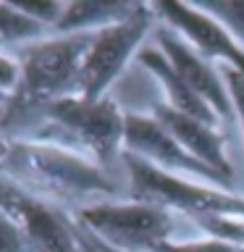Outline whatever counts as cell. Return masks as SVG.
I'll use <instances>...</instances> for the list:
<instances>
[{
  "instance_id": "cell-3",
  "label": "cell",
  "mask_w": 244,
  "mask_h": 252,
  "mask_svg": "<svg viewBox=\"0 0 244 252\" xmlns=\"http://www.w3.org/2000/svg\"><path fill=\"white\" fill-rule=\"evenodd\" d=\"M123 131L126 113L113 97L90 100L82 94H66L42 105L13 137L74 150L108 168L116 155H123Z\"/></svg>"
},
{
  "instance_id": "cell-7",
  "label": "cell",
  "mask_w": 244,
  "mask_h": 252,
  "mask_svg": "<svg viewBox=\"0 0 244 252\" xmlns=\"http://www.w3.org/2000/svg\"><path fill=\"white\" fill-rule=\"evenodd\" d=\"M123 153L139 158V160L155 165L165 173H173V176L234 189V181H228L223 173L213 171L210 165L197 160L152 113H126Z\"/></svg>"
},
{
  "instance_id": "cell-14",
  "label": "cell",
  "mask_w": 244,
  "mask_h": 252,
  "mask_svg": "<svg viewBox=\"0 0 244 252\" xmlns=\"http://www.w3.org/2000/svg\"><path fill=\"white\" fill-rule=\"evenodd\" d=\"M47 34L50 32L42 24H37L34 19H29L24 11H19L16 3H0V50L21 45V42L31 45Z\"/></svg>"
},
{
  "instance_id": "cell-9",
  "label": "cell",
  "mask_w": 244,
  "mask_h": 252,
  "mask_svg": "<svg viewBox=\"0 0 244 252\" xmlns=\"http://www.w3.org/2000/svg\"><path fill=\"white\" fill-rule=\"evenodd\" d=\"M152 8L165 27L179 32L210 63H215L220 68L239 71L244 76V47L200 3L192 5V3H176V0H160V3H152Z\"/></svg>"
},
{
  "instance_id": "cell-4",
  "label": "cell",
  "mask_w": 244,
  "mask_h": 252,
  "mask_svg": "<svg viewBox=\"0 0 244 252\" xmlns=\"http://www.w3.org/2000/svg\"><path fill=\"white\" fill-rule=\"evenodd\" d=\"M90 42L92 34H47L16 53L21 82L3 113L5 137L19 134L42 105L76 92L79 68Z\"/></svg>"
},
{
  "instance_id": "cell-15",
  "label": "cell",
  "mask_w": 244,
  "mask_h": 252,
  "mask_svg": "<svg viewBox=\"0 0 244 252\" xmlns=\"http://www.w3.org/2000/svg\"><path fill=\"white\" fill-rule=\"evenodd\" d=\"M213 19H218L244 47V0H220V3H200Z\"/></svg>"
},
{
  "instance_id": "cell-8",
  "label": "cell",
  "mask_w": 244,
  "mask_h": 252,
  "mask_svg": "<svg viewBox=\"0 0 244 252\" xmlns=\"http://www.w3.org/2000/svg\"><path fill=\"white\" fill-rule=\"evenodd\" d=\"M0 208L16 220L31 252H82L74 220L53 202L24 192L0 176Z\"/></svg>"
},
{
  "instance_id": "cell-11",
  "label": "cell",
  "mask_w": 244,
  "mask_h": 252,
  "mask_svg": "<svg viewBox=\"0 0 244 252\" xmlns=\"http://www.w3.org/2000/svg\"><path fill=\"white\" fill-rule=\"evenodd\" d=\"M152 116L192 153L197 160H202L205 165H210L213 171L223 173L228 181L236 184V171L231 160L226 155V137L220 131V126L215 124H205L200 118L176 113L173 108H168L165 102H157L152 108Z\"/></svg>"
},
{
  "instance_id": "cell-18",
  "label": "cell",
  "mask_w": 244,
  "mask_h": 252,
  "mask_svg": "<svg viewBox=\"0 0 244 252\" xmlns=\"http://www.w3.org/2000/svg\"><path fill=\"white\" fill-rule=\"evenodd\" d=\"M0 252H31L16 220L0 208Z\"/></svg>"
},
{
  "instance_id": "cell-16",
  "label": "cell",
  "mask_w": 244,
  "mask_h": 252,
  "mask_svg": "<svg viewBox=\"0 0 244 252\" xmlns=\"http://www.w3.org/2000/svg\"><path fill=\"white\" fill-rule=\"evenodd\" d=\"M155 252H244V247L223 239H213V236H202V239H171L163 242Z\"/></svg>"
},
{
  "instance_id": "cell-2",
  "label": "cell",
  "mask_w": 244,
  "mask_h": 252,
  "mask_svg": "<svg viewBox=\"0 0 244 252\" xmlns=\"http://www.w3.org/2000/svg\"><path fill=\"white\" fill-rule=\"evenodd\" d=\"M129 173L131 200L186 216L213 239H223L244 247V194L205 181L173 176L129 153L121 155Z\"/></svg>"
},
{
  "instance_id": "cell-19",
  "label": "cell",
  "mask_w": 244,
  "mask_h": 252,
  "mask_svg": "<svg viewBox=\"0 0 244 252\" xmlns=\"http://www.w3.org/2000/svg\"><path fill=\"white\" fill-rule=\"evenodd\" d=\"M21 82V63L16 55H8L5 50H0V92L13 97V92L19 90Z\"/></svg>"
},
{
  "instance_id": "cell-5",
  "label": "cell",
  "mask_w": 244,
  "mask_h": 252,
  "mask_svg": "<svg viewBox=\"0 0 244 252\" xmlns=\"http://www.w3.org/2000/svg\"><path fill=\"white\" fill-rule=\"evenodd\" d=\"M71 218L90 236L118 252H155L163 242L173 239V228H176L173 213L139 200H97L82 205Z\"/></svg>"
},
{
  "instance_id": "cell-20",
  "label": "cell",
  "mask_w": 244,
  "mask_h": 252,
  "mask_svg": "<svg viewBox=\"0 0 244 252\" xmlns=\"http://www.w3.org/2000/svg\"><path fill=\"white\" fill-rule=\"evenodd\" d=\"M220 71H223V79H226L228 94H231V102H234L236 124H239L242 137H244V76L239 74V71H231V68H220Z\"/></svg>"
},
{
  "instance_id": "cell-21",
  "label": "cell",
  "mask_w": 244,
  "mask_h": 252,
  "mask_svg": "<svg viewBox=\"0 0 244 252\" xmlns=\"http://www.w3.org/2000/svg\"><path fill=\"white\" fill-rule=\"evenodd\" d=\"M76 228H79V226H76ZM79 231L84 234V239L90 242V244H92V247L97 250V252H118V250H113V247H108V244H102V242H97V239H94V236H90V234L84 231V228H79Z\"/></svg>"
},
{
  "instance_id": "cell-17",
  "label": "cell",
  "mask_w": 244,
  "mask_h": 252,
  "mask_svg": "<svg viewBox=\"0 0 244 252\" xmlns=\"http://www.w3.org/2000/svg\"><path fill=\"white\" fill-rule=\"evenodd\" d=\"M16 5H19V11H24L37 24H42V27L53 34L63 8H66V0H29V3H16Z\"/></svg>"
},
{
  "instance_id": "cell-23",
  "label": "cell",
  "mask_w": 244,
  "mask_h": 252,
  "mask_svg": "<svg viewBox=\"0 0 244 252\" xmlns=\"http://www.w3.org/2000/svg\"><path fill=\"white\" fill-rule=\"evenodd\" d=\"M8 102H11V97H8V94H3V92H0V113H5Z\"/></svg>"
},
{
  "instance_id": "cell-6",
  "label": "cell",
  "mask_w": 244,
  "mask_h": 252,
  "mask_svg": "<svg viewBox=\"0 0 244 252\" xmlns=\"http://www.w3.org/2000/svg\"><path fill=\"white\" fill-rule=\"evenodd\" d=\"M152 21H155L152 3H139V8L129 19L94 32L92 42L84 53L82 68H79L74 94H82V97L90 100L108 97V90L121 76L126 63L134 58V53L139 55L145 37L152 32Z\"/></svg>"
},
{
  "instance_id": "cell-12",
  "label": "cell",
  "mask_w": 244,
  "mask_h": 252,
  "mask_svg": "<svg viewBox=\"0 0 244 252\" xmlns=\"http://www.w3.org/2000/svg\"><path fill=\"white\" fill-rule=\"evenodd\" d=\"M137 61L150 71V74H152L155 82L160 84V90H163V94H165V105H168V108H173L176 113L200 118V121H205V124L220 126L218 116L210 110V105L184 82V79L176 74V68L171 66V61L165 58V55L157 50L155 45H152V47H142L139 55H137Z\"/></svg>"
},
{
  "instance_id": "cell-1",
  "label": "cell",
  "mask_w": 244,
  "mask_h": 252,
  "mask_svg": "<svg viewBox=\"0 0 244 252\" xmlns=\"http://www.w3.org/2000/svg\"><path fill=\"white\" fill-rule=\"evenodd\" d=\"M0 176L45 202L71 205L116 194V181L100 163L27 137H0Z\"/></svg>"
},
{
  "instance_id": "cell-10",
  "label": "cell",
  "mask_w": 244,
  "mask_h": 252,
  "mask_svg": "<svg viewBox=\"0 0 244 252\" xmlns=\"http://www.w3.org/2000/svg\"><path fill=\"white\" fill-rule=\"evenodd\" d=\"M152 37H155V47L171 61V66L176 68V74L208 102L210 110L218 116V121L220 124L236 121L234 102H231V94H228V87H226L220 66L210 63L202 53H197L179 32H173L171 27H165V24L152 29Z\"/></svg>"
},
{
  "instance_id": "cell-22",
  "label": "cell",
  "mask_w": 244,
  "mask_h": 252,
  "mask_svg": "<svg viewBox=\"0 0 244 252\" xmlns=\"http://www.w3.org/2000/svg\"><path fill=\"white\" fill-rule=\"evenodd\" d=\"M71 220H74V218H71ZM74 231H76V239H79V247H82V252H97V250H94L90 242L84 239V234H82V231H79V228H76V223H74Z\"/></svg>"
},
{
  "instance_id": "cell-13",
  "label": "cell",
  "mask_w": 244,
  "mask_h": 252,
  "mask_svg": "<svg viewBox=\"0 0 244 252\" xmlns=\"http://www.w3.org/2000/svg\"><path fill=\"white\" fill-rule=\"evenodd\" d=\"M139 8L131 0H66L53 34H94V32L118 24Z\"/></svg>"
}]
</instances>
